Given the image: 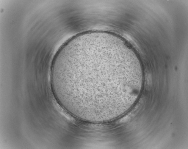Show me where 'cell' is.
Segmentation results:
<instances>
[{
  "instance_id": "cell-1",
  "label": "cell",
  "mask_w": 188,
  "mask_h": 149,
  "mask_svg": "<svg viewBox=\"0 0 188 149\" xmlns=\"http://www.w3.org/2000/svg\"><path fill=\"white\" fill-rule=\"evenodd\" d=\"M128 63L110 50L88 48L62 61L58 78L63 93L74 104L96 109L110 107L131 89L133 76Z\"/></svg>"
}]
</instances>
